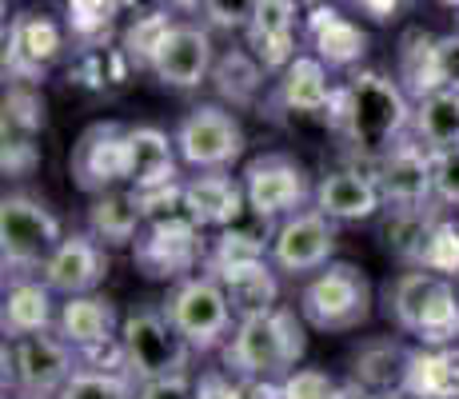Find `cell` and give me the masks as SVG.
<instances>
[{
	"instance_id": "4316f807",
	"label": "cell",
	"mask_w": 459,
	"mask_h": 399,
	"mask_svg": "<svg viewBox=\"0 0 459 399\" xmlns=\"http://www.w3.org/2000/svg\"><path fill=\"white\" fill-rule=\"evenodd\" d=\"M307 40H312V56H320L328 68H356L368 52V32L348 16L332 13V8L312 13Z\"/></svg>"
},
{
	"instance_id": "ac0fdd59",
	"label": "cell",
	"mask_w": 459,
	"mask_h": 399,
	"mask_svg": "<svg viewBox=\"0 0 459 399\" xmlns=\"http://www.w3.org/2000/svg\"><path fill=\"white\" fill-rule=\"evenodd\" d=\"M216 68V48H212V32L204 24H172L156 52L152 76L176 92H192L212 76Z\"/></svg>"
},
{
	"instance_id": "5b68a950",
	"label": "cell",
	"mask_w": 459,
	"mask_h": 399,
	"mask_svg": "<svg viewBox=\"0 0 459 399\" xmlns=\"http://www.w3.org/2000/svg\"><path fill=\"white\" fill-rule=\"evenodd\" d=\"M299 316L316 332H356L372 316V283L364 268L332 260L299 288Z\"/></svg>"
},
{
	"instance_id": "bcb514c9",
	"label": "cell",
	"mask_w": 459,
	"mask_h": 399,
	"mask_svg": "<svg viewBox=\"0 0 459 399\" xmlns=\"http://www.w3.org/2000/svg\"><path fill=\"white\" fill-rule=\"evenodd\" d=\"M284 4H292L296 13H316V8H324V0H284Z\"/></svg>"
},
{
	"instance_id": "603a6c76",
	"label": "cell",
	"mask_w": 459,
	"mask_h": 399,
	"mask_svg": "<svg viewBox=\"0 0 459 399\" xmlns=\"http://www.w3.org/2000/svg\"><path fill=\"white\" fill-rule=\"evenodd\" d=\"M332 100L335 88L328 84V65L320 56H296L292 65L280 73L276 80V104L280 112H292V117H332Z\"/></svg>"
},
{
	"instance_id": "f35d334b",
	"label": "cell",
	"mask_w": 459,
	"mask_h": 399,
	"mask_svg": "<svg viewBox=\"0 0 459 399\" xmlns=\"http://www.w3.org/2000/svg\"><path fill=\"white\" fill-rule=\"evenodd\" d=\"M431 188H436V204L459 208V148L431 152Z\"/></svg>"
},
{
	"instance_id": "52a82bcc",
	"label": "cell",
	"mask_w": 459,
	"mask_h": 399,
	"mask_svg": "<svg viewBox=\"0 0 459 399\" xmlns=\"http://www.w3.org/2000/svg\"><path fill=\"white\" fill-rule=\"evenodd\" d=\"M76 371H81V356L56 332L21 335L4 343V387H13L16 399H56Z\"/></svg>"
},
{
	"instance_id": "277c9868",
	"label": "cell",
	"mask_w": 459,
	"mask_h": 399,
	"mask_svg": "<svg viewBox=\"0 0 459 399\" xmlns=\"http://www.w3.org/2000/svg\"><path fill=\"white\" fill-rule=\"evenodd\" d=\"M60 220L48 212V204L29 192H8L0 200V256H4V280H24L32 272H44L48 256L60 247Z\"/></svg>"
},
{
	"instance_id": "ba28073f",
	"label": "cell",
	"mask_w": 459,
	"mask_h": 399,
	"mask_svg": "<svg viewBox=\"0 0 459 399\" xmlns=\"http://www.w3.org/2000/svg\"><path fill=\"white\" fill-rule=\"evenodd\" d=\"M120 348H125V368L136 384L188 376L192 348L168 324L164 308H140V312L125 316V324H120Z\"/></svg>"
},
{
	"instance_id": "7a4b0ae2",
	"label": "cell",
	"mask_w": 459,
	"mask_h": 399,
	"mask_svg": "<svg viewBox=\"0 0 459 399\" xmlns=\"http://www.w3.org/2000/svg\"><path fill=\"white\" fill-rule=\"evenodd\" d=\"M304 316H296L292 308H272L264 316L236 319L232 340L224 343V371L240 379H276L284 384L296 371V363L304 360Z\"/></svg>"
},
{
	"instance_id": "cb8c5ba5",
	"label": "cell",
	"mask_w": 459,
	"mask_h": 399,
	"mask_svg": "<svg viewBox=\"0 0 459 399\" xmlns=\"http://www.w3.org/2000/svg\"><path fill=\"white\" fill-rule=\"evenodd\" d=\"M176 160H180V152H176V140H168L160 128H152V124L128 128V188L132 192L180 184Z\"/></svg>"
},
{
	"instance_id": "9c48e42d",
	"label": "cell",
	"mask_w": 459,
	"mask_h": 399,
	"mask_svg": "<svg viewBox=\"0 0 459 399\" xmlns=\"http://www.w3.org/2000/svg\"><path fill=\"white\" fill-rule=\"evenodd\" d=\"M248 212L255 220H288L296 212H307V200H316V188L307 180L304 164L288 152H264L248 160L240 176Z\"/></svg>"
},
{
	"instance_id": "3957f363",
	"label": "cell",
	"mask_w": 459,
	"mask_h": 399,
	"mask_svg": "<svg viewBox=\"0 0 459 399\" xmlns=\"http://www.w3.org/2000/svg\"><path fill=\"white\" fill-rule=\"evenodd\" d=\"M387 316L395 327L416 335L420 348L459 343V288L455 280L428 268H408L387 288Z\"/></svg>"
},
{
	"instance_id": "60d3db41",
	"label": "cell",
	"mask_w": 459,
	"mask_h": 399,
	"mask_svg": "<svg viewBox=\"0 0 459 399\" xmlns=\"http://www.w3.org/2000/svg\"><path fill=\"white\" fill-rule=\"evenodd\" d=\"M196 395L200 399H232L236 395V376L232 371H204L196 379Z\"/></svg>"
},
{
	"instance_id": "484cf974",
	"label": "cell",
	"mask_w": 459,
	"mask_h": 399,
	"mask_svg": "<svg viewBox=\"0 0 459 399\" xmlns=\"http://www.w3.org/2000/svg\"><path fill=\"white\" fill-rule=\"evenodd\" d=\"M403 399H459V343L411 348Z\"/></svg>"
},
{
	"instance_id": "6da1fadb",
	"label": "cell",
	"mask_w": 459,
	"mask_h": 399,
	"mask_svg": "<svg viewBox=\"0 0 459 399\" xmlns=\"http://www.w3.org/2000/svg\"><path fill=\"white\" fill-rule=\"evenodd\" d=\"M411 108L416 104L408 100L400 80L384 73H351L335 88L328 124L348 144L351 156L364 160V164H376L403 136H411Z\"/></svg>"
},
{
	"instance_id": "f1b7e54d",
	"label": "cell",
	"mask_w": 459,
	"mask_h": 399,
	"mask_svg": "<svg viewBox=\"0 0 459 399\" xmlns=\"http://www.w3.org/2000/svg\"><path fill=\"white\" fill-rule=\"evenodd\" d=\"M387 212H392L384 224L387 252L400 264H408V268H420L423 252H428L431 236H436L439 220H444V212H439L436 204H428V208H387Z\"/></svg>"
},
{
	"instance_id": "5bb4252c",
	"label": "cell",
	"mask_w": 459,
	"mask_h": 399,
	"mask_svg": "<svg viewBox=\"0 0 459 399\" xmlns=\"http://www.w3.org/2000/svg\"><path fill=\"white\" fill-rule=\"evenodd\" d=\"M56 335L81 356V368H104V351H125L117 308L100 296L65 299L56 316Z\"/></svg>"
},
{
	"instance_id": "30bf717a",
	"label": "cell",
	"mask_w": 459,
	"mask_h": 399,
	"mask_svg": "<svg viewBox=\"0 0 459 399\" xmlns=\"http://www.w3.org/2000/svg\"><path fill=\"white\" fill-rule=\"evenodd\" d=\"M180 164L196 168V172H228L236 160L244 156V128L220 104H196L172 132Z\"/></svg>"
},
{
	"instance_id": "7402d4cb",
	"label": "cell",
	"mask_w": 459,
	"mask_h": 399,
	"mask_svg": "<svg viewBox=\"0 0 459 399\" xmlns=\"http://www.w3.org/2000/svg\"><path fill=\"white\" fill-rule=\"evenodd\" d=\"M408 360H411V351L403 348L400 340H392V335H384V340H364L348 356L351 387H359V392H368V395H384V399L403 395Z\"/></svg>"
},
{
	"instance_id": "ffe728a7",
	"label": "cell",
	"mask_w": 459,
	"mask_h": 399,
	"mask_svg": "<svg viewBox=\"0 0 459 399\" xmlns=\"http://www.w3.org/2000/svg\"><path fill=\"white\" fill-rule=\"evenodd\" d=\"M252 56L260 60L268 73H284L299 56L296 37H299V13L284 0H260L252 13V24L244 29Z\"/></svg>"
},
{
	"instance_id": "7bdbcfd3",
	"label": "cell",
	"mask_w": 459,
	"mask_h": 399,
	"mask_svg": "<svg viewBox=\"0 0 459 399\" xmlns=\"http://www.w3.org/2000/svg\"><path fill=\"white\" fill-rule=\"evenodd\" d=\"M351 4L359 8L364 16H372V21H379V24H387L395 13H400L408 0H351Z\"/></svg>"
},
{
	"instance_id": "d6a6232c",
	"label": "cell",
	"mask_w": 459,
	"mask_h": 399,
	"mask_svg": "<svg viewBox=\"0 0 459 399\" xmlns=\"http://www.w3.org/2000/svg\"><path fill=\"white\" fill-rule=\"evenodd\" d=\"M264 73L268 68L260 65V60L252 56V52H228V56L216 60V68H212V80H216V92L224 96V100L232 104H252L255 92H260L264 84Z\"/></svg>"
},
{
	"instance_id": "d4e9b609",
	"label": "cell",
	"mask_w": 459,
	"mask_h": 399,
	"mask_svg": "<svg viewBox=\"0 0 459 399\" xmlns=\"http://www.w3.org/2000/svg\"><path fill=\"white\" fill-rule=\"evenodd\" d=\"M60 56V29L48 16L21 13L8 29V68L21 84H29L32 76H40L52 60Z\"/></svg>"
},
{
	"instance_id": "44dd1931",
	"label": "cell",
	"mask_w": 459,
	"mask_h": 399,
	"mask_svg": "<svg viewBox=\"0 0 459 399\" xmlns=\"http://www.w3.org/2000/svg\"><path fill=\"white\" fill-rule=\"evenodd\" d=\"M248 212L244 184H236L228 172H200L184 180V216L200 228H236V220Z\"/></svg>"
},
{
	"instance_id": "7c38bea8",
	"label": "cell",
	"mask_w": 459,
	"mask_h": 399,
	"mask_svg": "<svg viewBox=\"0 0 459 399\" xmlns=\"http://www.w3.org/2000/svg\"><path fill=\"white\" fill-rule=\"evenodd\" d=\"M340 244V224L328 220L324 212L307 208L296 216L280 220L276 232H272V268L284 272V276H316L320 268L332 264V252Z\"/></svg>"
},
{
	"instance_id": "8fae6325",
	"label": "cell",
	"mask_w": 459,
	"mask_h": 399,
	"mask_svg": "<svg viewBox=\"0 0 459 399\" xmlns=\"http://www.w3.org/2000/svg\"><path fill=\"white\" fill-rule=\"evenodd\" d=\"M204 256L208 247L200 239V224L188 220L184 212L148 220L144 232L132 244V260L152 280H188V272L196 264H204Z\"/></svg>"
},
{
	"instance_id": "83f0119b",
	"label": "cell",
	"mask_w": 459,
	"mask_h": 399,
	"mask_svg": "<svg viewBox=\"0 0 459 399\" xmlns=\"http://www.w3.org/2000/svg\"><path fill=\"white\" fill-rule=\"evenodd\" d=\"M56 291L44 280H13L4 291V335L8 340H21V335H37V332H52L56 327V308H52Z\"/></svg>"
},
{
	"instance_id": "f6af8a7d",
	"label": "cell",
	"mask_w": 459,
	"mask_h": 399,
	"mask_svg": "<svg viewBox=\"0 0 459 399\" xmlns=\"http://www.w3.org/2000/svg\"><path fill=\"white\" fill-rule=\"evenodd\" d=\"M164 8H176V13H200V0H164Z\"/></svg>"
},
{
	"instance_id": "d590c367",
	"label": "cell",
	"mask_w": 459,
	"mask_h": 399,
	"mask_svg": "<svg viewBox=\"0 0 459 399\" xmlns=\"http://www.w3.org/2000/svg\"><path fill=\"white\" fill-rule=\"evenodd\" d=\"M420 268L439 272V276H447V280H459V220H439Z\"/></svg>"
},
{
	"instance_id": "d6986e66",
	"label": "cell",
	"mask_w": 459,
	"mask_h": 399,
	"mask_svg": "<svg viewBox=\"0 0 459 399\" xmlns=\"http://www.w3.org/2000/svg\"><path fill=\"white\" fill-rule=\"evenodd\" d=\"M316 212H324L335 224H364L384 208L376 176L368 168H335L316 180Z\"/></svg>"
},
{
	"instance_id": "2e32d148",
	"label": "cell",
	"mask_w": 459,
	"mask_h": 399,
	"mask_svg": "<svg viewBox=\"0 0 459 399\" xmlns=\"http://www.w3.org/2000/svg\"><path fill=\"white\" fill-rule=\"evenodd\" d=\"M368 172L376 176L379 192H384L387 208H428L436 204V188H431V152L403 136L384 160H376Z\"/></svg>"
},
{
	"instance_id": "9a60e30c",
	"label": "cell",
	"mask_w": 459,
	"mask_h": 399,
	"mask_svg": "<svg viewBox=\"0 0 459 399\" xmlns=\"http://www.w3.org/2000/svg\"><path fill=\"white\" fill-rule=\"evenodd\" d=\"M73 176L84 192L104 196L117 192V184H128V128L117 120L92 124L73 148Z\"/></svg>"
},
{
	"instance_id": "ee69618b",
	"label": "cell",
	"mask_w": 459,
	"mask_h": 399,
	"mask_svg": "<svg viewBox=\"0 0 459 399\" xmlns=\"http://www.w3.org/2000/svg\"><path fill=\"white\" fill-rule=\"evenodd\" d=\"M120 8H132L136 16H144V13H160L164 0H120Z\"/></svg>"
},
{
	"instance_id": "74e56055",
	"label": "cell",
	"mask_w": 459,
	"mask_h": 399,
	"mask_svg": "<svg viewBox=\"0 0 459 399\" xmlns=\"http://www.w3.org/2000/svg\"><path fill=\"white\" fill-rule=\"evenodd\" d=\"M255 4H260V0H200V16L208 21V29L244 32L252 24Z\"/></svg>"
},
{
	"instance_id": "8992f818",
	"label": "cell",
	"mask_w": 459,
	"mask_h": 399,
	"mask_svg": "<svg viewBox=\"0 0 459 399\" xmlns=\"http://www.w3.org/2000/svg\"><path fill=\"white\" fill-rule=\"evenodd\" d=\"M164 316L188 340L192 351H220L236 332L232 299H228L224 283L208 272L176 280V288L164 299Z\"/></svg>"
},
{
	"instance_id": "ab89813d",
	"label": "cell",
	"mask_w": 459,
	"mask_h": 399,
	"mask_svg": "<svg viewBox=\"0 0 459 399\" xmlns=\"http://www.w3.org/2000/svg\"><path fill=\"white\" fill-rule=\"evenodd\" d=\"M136 399H200L196 384L188 376H168V379H148L136 384Z\"/></svg>"
},
{
	"instance_id": "1f68e13d",
	"label": "cell",
	"mask_w": 459,
	"mask_h": 399,
	"mask_svg": "<svg viewBox=\"0 0 459 399\" xmlns=\"http://www.w3.org/2000/svg\"><path fill=\"white\" fill-rule=\"evenodd\" d=\"M411 140L428 152L459 148V92L420 96L416 108H411Z\"/></svg>"
},
{
	"instance_id": "4dcf8cb0",
	"label": "cell",
	"mask_w": 459,
	"mask_h": 399,
	"mask_svg": "<svg viewBox=\"0 0 459 399\" xmlns=\"http://www.w3.org/2000/svg\"><path fill=\"white\" fill-rule=\"evenodd\" d=\"M216 280L224 283L236 319L264 316V312H272V308H280L276 304V299H280V283H276V272H272L268 260H255V264H244V268L220 272Z\"/></svg>"
},
{
	"instance_id": "e0dca14e",
	"label": "cell",
	"mask_w": 459,
	"mask_h": 399,
	"mask_svg": "<svg viewBox=\"0 0 459 399\" xmlns=\"http://www.w3.org/2000/svg\"><path fill=\"white\" fill-rule=\"evenodd\" d=\"M108 276V252L92 232H73L60 239V247L48 256L40 280L48 283L56 296H92Z\"/></svg>"
},
{
	"instance_id": "b9f144b4",
	"label": "cell",
	"mask_w": 459,
	"mask_h": 399,
	"mask_svg": "<svg viewBox=\"0 0 459 399\" xmlns=\"http://www.w3.org/2000/svg\"><path fill=\"white\" fill-rule=\"evenodd\" d=\"M232 399H284V387H280L276 379H240L236 376Z\"/></svg>"
},
{
	"instance_id": "e575fe53",
	"label": "cell",
	"mask_w": 459,
	"mask_h": 399,
	"mask_svg": "<svg viewBox=\"0 0 459 399\" xmlns=\"http://www.w3.org/2000/svg\"><path fill=\"white\" fill-rule=\"evenodd\" d=\"M56 399H136V379L125 368H81Z\"/></svg>"
},
{
	"instance_id": "836d02e7",
	"label": "cell",
	"mask_w": 459,
	"mask_h": 399,
	"mask_svg": "<svg viewBox=\"0 0 459 399\" xmlns=\"http://www.w3.org/2000/svg\"><path fill=\"white\" fill-rule=\"evenodd\" d=\"M172 16L164 13H144V16H136V21L125 29V37H120V52L128 56V65H136V68H148L152 73V65H156V52H160V44L164 37L172 32Z\"/></svg>"
},
{
	"instance_id": "f546056e",
	"label": "cell",
	"mask_w": 459,
	"mask_h": 399,
	"mask_svg": "<svg viewBox=\"0 0 459 399\" xmlns=\"http://www.w3.org/2000/svg\"><path fill=\"white\" fill-rule=\"evenodd\" d=\"M144 212L132 192H104V196H92V208H88V232L100 239L104 247H125L136 244V236L144 232Z\"/></svg>"
},
{
	"instance_id": "8d00e7d4",
	"label": "cell",
	"mask_w": 459,
	"mask_h": 399,
	"mask_svg": "<svg viewBox=\"0 0 459 399\" xmlns=\"http://www.w3.org/2000/svg\"><path fill=\"white\" fill-rule=\"evenodd\" d=\"M280 387H284V399H348V387H340L328 371L316 368H296Z\"/></svg>"
},
{
	"instance_id": "4fadbf2b",
	"label": "cell",
	"mask_w": 459,
	"mask_h": 399,
	"mask_svg": "<svg viewBox=\"0 0 459 399\" xmlns=\"http://www.w3.org/2000/svg\"><path fill=\"white\" fill-rule=\"evenodd\" d=\"M400 80L408 96L431 92H459V32L431 37L423 29H411L400 44Z\"/></svg>"
}]
</instances>
